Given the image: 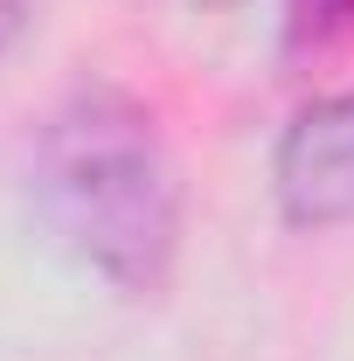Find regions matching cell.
<instances>
[{"instance_id": "obj_3", "label": "cell", "mask_w": 354, "mask_h": 361, "mask_svg": "<svg viewBox=\"0 0 354 361\" xmlns=\"http://www.w3.org/2000/svg\"><path fill=\"white\" fill-rule=\"evenodd\" d=\"M354 21V0H299V28L326 35V28H348Z\"/></svg>"}, {"instance_id": "obj_2", "label": "cell", "mask_w": 354, "mask_h": 361, "mask_svg": "<svg viewBox=\"0 0 354 361\" xmlns=\"http://www.w3.org/2000/svg\"><path fill=\"white\" fill-rule=\"evenodd\" d=\"M271 188L292 229L354 223V90L312 97L306 111H292L271 153Z\"/></svg>"}, {"instance_id": "obj_1", "label": "cell", "mask_w": 354, "mask_h": 361, "mask_svg": "<svg viewBox=\"0 0 354 361\" xmlns=\"http://www.w3.org/2000/svg\"><path fill=\"white\" fill-rule=\"evenodd\" d=\"M28 202L49 236L111 292L153 299L174 278L188 223L181 167L160 118L126 90L84 84L35 126Z\"/></svg>"}]
</instances>
